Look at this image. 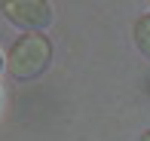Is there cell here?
<instances>
[{
  "label": "cell",
  "instance_id": "5",
  "mask_svg": "<svg viewBox=\"0 0 150 141\" xmlns=\"http://www.w3.org/2000/svg\"><path fill=\"white\" fill-rule=\"evenodd\" d=\"M0 71H3V55H0Z\"/></svg>",
  "mask_w": 150,
  "mask_h": 141
},
{
  "label": "cell",
  "instance_id": "3",
  "mask_svg": "<svg viewBox=\"0 0 150 141\" xmlns=\"http://www.w3.org/2000/svg\"><path fill=\"white\" fill-rule=\"evenodd\" d=\"M135 43H138V49L150 58V12L135 22Z\"/></svg>",
  "mask_w": 150,
  "mask_h": 141
},
{
  "label": "cell",
  "instance_id": "2",
  "mask_svg": "<svg viewBox=\"0 0 150 141\" xmlns=\"http://www.w3.org/2000/svg\"><path fill=\"white\" fill-rule=\"evenodd\" d=\"M3 16L25 31H37L52 22V6L46 0H9L3 3Z\"/></svg>",
  "mask_w": 150,
  "mask_h": 141
},
{
  "label": "cell",
  "instance_id": "1",
  "mask_svg": "<svg viewBox=\"0 0 150 141\" xmlns=\"http://www.w3.org/2000/svg\"><path fill=\"white\" fill-rule=\"evenodd\" d=\"M52 55V46L46 37L40 34H25L22 40H16V46L9 49V71L16 74L18 80H31L37 74L46 71Z\"/></svg>",
  "mask_w": 150,
  "mask_h": 141
},
{
  "label": "cell",
  "instance_id": "4",
  "mask_svg": "<svg viewBox=\"0 0 150 141\" xmlns=\"http://www.w3.org/2000/svg\"><path fill=\"white\" fill-rule=\"evenodd\" d=\"M141 141H150V132H144V135H141Z\"/></svg>",
  "mask_w": 150,
  "mask_h": 141
}]
</instances>
